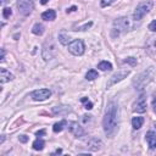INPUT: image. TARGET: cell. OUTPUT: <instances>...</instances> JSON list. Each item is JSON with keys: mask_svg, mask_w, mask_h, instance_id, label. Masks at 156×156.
<instances>
[{"mask_svg": "<svg viewBox=\"0 0 156 156\" xmlns=\"http://www.w3.org/2000/svg\"><path fill=\"white\" fill-rule=\"evenodd\" d=\"M40 2H41V4H43V5H45V4H46V2H48V0H40Z\"/></svg>", "mask_w": 156, "mask_h": 156, "instance_id": "obj_35", "label": "cell"}, {"mask_svg": "<svg viewBox=\"0 0 156 156\" xmlns=\"http://www.w3.org/2000/svg\"><path fill=\"white\" fill-rule=\"evenodd\" d=\"M13 79V74L10 73V71H7L6 68H1L0 69V82L1 83H6Z\"/></svg>", "mask_w": 156, "mask_h": 156, "instance_id": "obj_12", "label": "cell"}, {"mask_svg": "<svg viewBox=\"0 0 156 156\" xmlns=\"http://www.w3.org/2000/svg\"><path fill=\"white\" fill-rule=\"evenodd\" d=\"M33 149L34 150H37V151H40V150H43L44 149V146H45V141L43 140V139H35L34 141H33Z\"/></svg>", "mask_w": 156, "mask_h": 156, "instance_id": "obj_19", "label": "cell"}, {"mask_svg": "<svg viewBox=\"0 0 156 156\" xmlns=\"http://www.w3.org/2000/svg\"><path fill=\"white\" fill-rule=\"evenodd\" d=\"M80 101L84 104V108H87V110H91L93 108V104L88 100V98H82Z\"/></svg>", "mask_w": 156, "mask_h": 156, "instance_id": "obj_24", "label": "cell"}, {"mask_svg": "<svg viewBox=\"0 0 156 156\" xmlns=\"http://www.w3.org/2000/svg\"><path fill=\"white\" fill-rule=\"evenodd\" d=\"M143 123H144L143 117H133V119H132V126H133L134 129H140Z\"/></svg>", "mask_w": 156, "mask_h": 156, "instance_id": "obj_18", "label": "cell"}, {"mask_svg": "<svg viewBox=\"0 0 156 156\" xmlns=\"http://www.w3.org/2000/svg\"><path fill=\"white\" fill-rule=\"evenodd\" d=\"M32 32H33V34H35V35H41V34L44 33V26H43L41 23H35V24L33 26V28H32Z\"/></svg>", "mask_w": 156, "mask_h": 156, "instance_id": "obj_20", "label": "cell"}, {"mask_svg": "<svg viewBox=\"0 0 156 156\" xmlns=\"http://www.w3.org/2000/svg\"><path fill=\"white\" fill-rule=\"evenodd\" d=\"M17 7L23 16H28L34 7V0H18Z\"/></svg>", "mask_w": 156, "mask_h": 156, "instance_id": "obj_6", "label": "cell"}, {"mask_svg": "<svg viewBox=\"0 0 156 156\" xmlns=\"http://www.w3.org/2000/svg\"><path fill=\"white\" fill-rule=\"evenodd\" d=\"M11 15H12V11H11L10 7H5V9L2 10V16H4L5 18H9Z\"/></svg>", "mask_w": 156, "mask_h": 156, "instance_id": "obj_25", "label": "cell"}, {"mask_svg": "<svg viewBox=\"0 0 156 156\" xmlns=\"http://www.w3.org/2000/svg\"><path fill=\"white\" fill-rule=\"evenodd\" d=\"M150 80H151V71H147V72L145 71L138 76V78L134 80V85L136 87V89H143Z\"/></svg>", "mask_w": 156, "mask_h": 156, "instance_id": "obj_7", "label": "cell"}, {"mask_svg": "<svg viewBox=\"0 0 156 156\" xmlns=\"http://www.w3.org/2000/svg\"><path fill=\"white\" fill-rule=\"evenodd\" d=\"M99 77V74H98V72L95 71V69H89L88 72H87V74H85V78L88 79V80H94L95 78H98Z\"/></svg>", "mask_w": 156, "mask_h": 156, "instance_id": "obj_23", "label": "cell"}, {"mask_svg": "<svg viewBox=\"0 0 156 156\" xmlns=\"http://www.w3.org/2000/svg\"><path fill=\"white\" fill-rule=\"evenodd\" d=\"M58 40H60V43H61L62 45H68V43H69V37H68V34H66L65 32H61V33L58 34Z\"/></svg>", "mask_w": 156, "mask_h": 156, "instance_id": "obj_21", "label": "cell"}, {"mask_svg": "<svg viewBox=\"0 0 156 156\" xmlns=\"http://www.w3.org/2000/svg\"><path fill=\"white\" fill-rule=\"evenodd\" d=\"M18 139H20V141L26 143V141L28 140V136H27V135H20V136H18Z\"/></svg>", "mask_w": 156, "mask_h": 156, "instance_id": "obj_29", "label": "cell"}, {"mask_svg": "<svg viewBox=\"0 0 156 156\" xmlns=\"http://www.w3.org/2000/svg\"><path fill=\"white\" fill-rule=\"evenodd\" d=\"M151 9H152V1H144V2H140V4L135 7L133 18H134L135 21H140L146 13L150 12Z\"/></svg>", "mask_w": 156, "mask_h": 156, "instance_id": "obj_3", "label": "cell"}, {"mask_svg": "<svg viewBox=\"0 0 156 156\" xmlns=\"http://www.w3.org/2000/svg\"><path fill=\"white\" fill-rule=\"evenodd\" d=\"M9 0H1V4H5V2H7Z\"/></svg>", "mask_w": 156, "mask_h": 156, "instance_id": "obj_36", "label": "cell"}, {"mask_svg": "<svg viewBox=\"0 0 156 156\" xmlns=\"http://www.w3.org/2000/svg\"><path fill=\"white\" fill-rule=\"evenodd\" d=\"M4 56H5V50H4V49H1V58H0L1 61H4Z\"/></svg>", "mask_w": 156, "mask_h": 156, "instance_id": "obj_32", "label": "cell"}, {"mask_svg": "<svg viewBox=\"0 0 156 156\" xmlns=\"http://www.w3.org/2000/svg\"><path fill=\"white\" fill-rule=\"evenodd\" d=\"M56 17V12L54 10H46L45 12L41 13V18L45 21H54Z\"/></svg>", "mask_w": 156, "mask_h": 156, "instance_id": "obj_15", "label": "cell"}, {"mask_svg": "<svg viewBox=\"0 0 156 156\" xmlns=\"http://www.w3.org/2000/svg\"><path fill=\"white\" fill-rule=\"evenodd\" d=\"M55 54H56V46H55L54 41L51 39L46 40L44 43V46H43V57H44V60L45 61L51 60Z\"/></svg>", "mask_w": 156, "mask_h": 156, "instance_id": "obj_4", "label": "cell"}, {"mask_svg": "<svg viewBox=\"0 0 156 156\" xmlns=\"http://www.w3.org/2000/svg\"><path fill=\"white\" fill-rule=\"evenodd\" d=\"M88 146H89V149H91L93 151H96V150L100 149L101 141H100L99 139H96V138H91V139L88 141Z\"/></svg>", "mask_w": 156, "mask_h": 156, "instance_id": "obj_14", "label": "cell"}, {"mask_svg": "<svg viewBox=\"0 0 156 156\" xmlns=\"http://www.w3.org/2000/svg\"><path fill=\"white\" fill-rule=\"evenodd\" d=\"M61 152H62V150H61V149H57V150L55 151V154H61Z\"/></svg>", "mask_w": 156, "mask_h": 156, "instance_id": "obj_34", "label": "cell"}, {"mask_svg": "<svg viewBox=\"0 0 156 156\" xmlns=\"http://www.w3.org/2000/svg\"><path fill=\"white\" fill-rule=\"evenodd\" d=\"M76 10H77V7H76V6H72V7L67 9V10H66V12L68 13V12H73V11H76Z\"/></svg>", "mask_w": 156, "mask_h": 156, "instance_id": "obj_30", "label": "cell"}, {"mask_svg": "<svg viewBox=\"0 0 156 156\" xmlns=\"http://www.w3.org/2000/svg\"><path fill=\"white\" fill-rule=\"evenodd\" d=\"M152 108H154V111L156 112V98L152 100Z\"/></svg>", "mask_w": 156, "mask_h": 156, "instance_id": "obj_31", "label": "cell"}, {"mask_svg": "<svg viewBox=\"0 0 156 156\" xmlns=\"http://www.w3.org/2000/svg\"><path fill=\"white\" fill-rule=\"evenodd\" d=\"M133 111L138 112V113H143L146 111V96H145V94H141L136 99V101L134 102V106H133Z\"/></svg>", "mask_w": 156, "mask_h": 156, "instance_id": "obj_8", "label": "cell"}, {"mask_svg": "<svg viewBox=\"0 0 156 156\" xmlns=\"http://www.w3.org/2000/svg\"><path fill=\"white\" fill-rule=\"evenodd\" d=\"M149 29H150L151 32H156V20L152 21V22L149 24Z\"/></svg>", "mask_w": 156, "mask_h": 156, "instance_id": "obj_28", "label": "cell"}, {"mask_svg": "<svg viewBox=\"0 0 156 156\" xmlns=\"http://www.w3.org/2000/svg\"><path fill=\"white\" fill-rule=\"evenodd\" d=\"M68 129H69V132H71L76 138H82V136L84 135L83 128H82L77 122H69V123H68Z\"/></svg>", "mask_w": 156, "mask_h": 156, "instance_id": "obj_11", "label": "cell"}, {"mask_svg": "<svg viewBox=\"0 0 156 156\" xmlns=\"http://www.w3.org/2000/svg\"><path fill=\"white\" fill-rule=\"evenodd\" d=\"M145 136H146V141L149 144V147L150 149H156V133L150 130V132L146 133Z\"/></svg>", "mask_w": 156, "mask_h": 156, "instance_id": "obj_13", "label": "cell"}, {"mask_svg": "<svg viewBox=\"0 0 156 156\" xmlns=\"http://www.w3.org/2000/svg\"><path fill=\"white\" fill-rule=\"evenodd\" d=\"M66 126H67V121H66V119H62V121H60V122H57V123L54 124L52 130H54L55 133H60V132L63 130V128H65Z\"/></svg>", "mask_w": 156, "mask_h": 156, "instance_id": "obj_16", "label": "cell"}, {"mask_svg": "<svg viewBox=\"0 0 156 156\" xmlns=\"http://www.w3.org/2000/svg\"><path fill=\"white\" fill-rule=\"evenodd\" d=\"M117 104L116 102H108L106 111H105V116H104V132L106 135L111 136L113 135V133L116 132V127H117Z\"/></svg>", "mask_w": 156, "mask_h": 156, "instance_id": "obj_1", "label": "cell"}, {"mask_svg": "<svg viewBox=\"0 0 156 156\" xmlns=\"http://www.w3.org/2000/svg\"><path fill=\"white\" fill-rule=\"evenodd\" d=\"M146 50L149 52H156V38H151L146 43Z\"/></svg>", "mask_w": 156, "mask_h": 156, "instance_id": "obj_17", "label": "cell"}, {"mask_svg": "<svg viewBox=\"0 0 156 156\" xmlns=\"http://www.w3.org/2000/svg\"><path fill=\"white\" fill-rule=\"evenodd\" d=\"M51 95V91L49 89H37L32 93V98L35 100V101H43V100H46L49 99Z\"/></svg>", "mask_w": 156, "mask_h": 156, "instance_id": "obj_9", "label": "cell"}, {"mask_svg": "<svg viewBox=\"0 0 156 156\" xmlns=\"http://www.w3.org/2000/svg\"><path fill=\"white\" fill-rule=\"evenodd\" d=\"M128 74H129V71H121V72H118V73H115V74L110 78V80L107 82V88H110L111 85H113V84L121 82V80H122L123 78H126Z\"/></svg>", "mask_w": 156, "mask_h": 156, "instance_id": "obj_10", "label": "cell"}, {"mask_svg": "<svg viewBox=\"0 0 156 156\" xmlns=\"http://www.w3.org/2000/svg\"><path fill=\"white\" fill-rule=\"evenodd\" d=\"M116 0H101V7H106V6H110L111 4H113Z\"/></svg>", "mask_w": 156, "mask_h": 156, "instance_id": "obj_26", "label": "cell"}, {"mask_svg": "<svg viewBox=\"0 0 156 156\" xmlns=\"http://www.w3.org/2000/svg\"><path fill=\"white\" fill-rule=\"evenodd\" d=\"M98 68H100L101 71H111L112 69V65L107 61H101L99 65H98Z\"/></svg>", "mask_w": 156, "mask_h": 156, "instance_id": "obj_22", "label": "cell"}, {"mask_svg": "<svg viewBox=\"0 0 156 156\" xmlns=\"http://www.w3.org/2000/svg\"><path fill=\"white\" fill-rule=\"evenodd\" d=\"M68 50L71 54L76 55V56H80L84 54V50H85V46H84V43L83 40L80 39H76L73 40L72 43L68 44Z\"/></svg>", "mask_w": 156, "mask_h": 156, "instance_id": "obj_5", "label": "cell"}, {"mask_svg": "<svg viewBox=\"0 0 156 156\" xmlns=\"http://www.w3.org/2000/svg\"><path fill=\"white\" fill-rule=\"evenodd\" d=\"M124 62L130 63L132 66H135V65H136V58H134V57H127V58L124 60Z\"/></svg>", "mask_w": 156, "mask_h": 156, "instance_id": "obj_27", "label": "cell"}, {"mask_svg": "<svg viewBox=\"0 0 156 156\" xmlns=\"http://www.w3.org/2000/svg\"><path fill=\"white\" fill-rule=\"evenodd\" d=\"M135 20H130L129 17H121V18H117L115 22H113V29L117 30V34L119 32H127V30H132L135 26Z\"/></svg>", "mask_w": 156, "mask_h": 156, "instance_id": "obj_2", "label": "cell"}, {"mask_svg": "<svg viewBox=\"0 0 156 156\" xmlns=\"http://www.w3.org/2000/svg\"><path fill=\"white\" fill-rule=\"evenodd\" d=\"M43 134H45V130L43 129V130H39V132H37V135L39 136V135H43Z\"/></svg>", "mask_w": 156, "mask_h": 156, "instance_id": "obj_33", "label": "cell"}]
</instances>
